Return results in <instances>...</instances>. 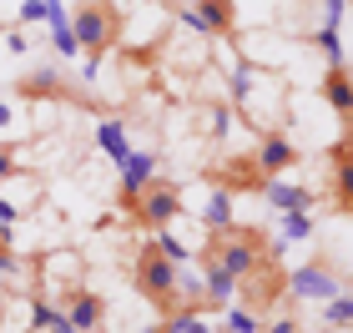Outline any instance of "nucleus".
Wrapping results in <instances>:
<instances>
[{
  "instance_id": "nucleus-1",
  "label": "nucleus",
  "mask_w": 353,
  "mask_h": 333,
  "mask_svg": "<svg viewBox=\"0 0 353 333\" xmlns=\"http://www.w3.org/2000/svg\"><path fill=\"white\" fill-rule=\"evenodd\" d=\"M132 283H137V293L147 298V303L157 313H187L182 308V268H176L162 248H157V237H147V243L137 248V263H132Z\"/></svg>"
},
{
  "instance_id": "nucleus-2",
  "label": "nucleus",
  "mask_w": 353,
  "mask_h": 333,
  "mask_svg": "<svg viewBox=\"0 0 353 333\" xmlns=\"http://www.w3.org/2000/svg\"><path fill=\"white\" fill-rule=\"evenodd\" d=\"M71 30H76V41H81L86 61L96 66L106 51H117V46H121L126 10L117 6V0H76V6H71Z\"/></svg>"
},
{
  "instance_id": "nucleus-3",
  "label": "nucleus",
  "mask_w": 353,
  "mask_h": 333,
  "mask_svg": "<svg viewBox=\"0 0 353 333\" xmlns=\"http://www.w3.org/2000/svg\"><path fill=\"white\" fill-rule=\"evenodd\" d=\"M268 237L263 228H243V222H228V228H217L212 237H207V248H202V263H217L222 273H232L237 283H243L252 268H258L268 258Z\"/></svg>"
},
{
  "instance_id": "nucleus-4",
  "label": "nucleus",
  "mask_w": 353,
  "mask_h": 333,
  "mask_svg": "<svg viewBox=\"0 0 353 333\" xmlns=\"http://www.w3.org/2000/svg\"><path fill=\"white\" fill-rule=\"evenodd\" d=\"M232 101L248 111V121L252 126H263V132H283V76H268L258 66H243L232 76Z\"/></svg>"
},
{
  "instance_id": "nucleus-5",
  "label": "nucleus",
  "mask_w": 353,
  "mask_h": 333,
  "mask_svg": "<svg viewBox=\"0 0 353 333\" xmlns=\"http://www.w3.org/2000/svg\"><path fill=\"white\" fill-rule=\"evenodd\" d=\"M237 298H243V308H252L258 319L268 323V313L288 298V268H283V243H272V252L252 268V273L237 283Z\"/></svg>"
},
{
  "instance_id": "nucleus-6",
  "label": "nucleus",
  "mask_w": 353,
  "mask_h": 333,
  "mask_svg": "<svg viewBox=\"0 0 353 333\" xmlns=\"http://www.w3.org/2000/svg\"><path fill=\"white\" fill-rule=\"evenodd\" d=\"M132 217L141 222V228H152V232H167L176 217H182V187L176 182H147L141 187V197L132 202Z\"/></svg>"
},
{
  "instance_id": "nucleus-7",
  "label": "nucleus",
  "mask_w": 353,
  "mask_h": 333,
  "mask_svg": "<svg viewBox=\"0 0 353 333\" xmlns=\"http://www.w3.org/2000/svg\"><path fill=\"white\" fill-rule=\"evenodd\" d=\"M348 293L343 288V278L333 273V263L328 258H313V263H303L288 273V298H298V303H328V298H339Z\"/></svg>"
},
{
  "instance_id": "nucleus-8",
  "label": "nucleus",
  "mask_w": 353,
  "mask_h": 333,
  "mask_svg": "<svg viewBox=\"0 0 353 333\" xmlns=\"http://www.w3.org/2000/svg\"><path fill=\"white\" fill-rule=\"evenodd\" d=\"M182 26L202 30L212 41L237 36V0H192V10H182Z\"/></svg>"
},
{
  "instance_id": "nucleus-9",
  "label": "nucleus",
  "mask_w": 353,
  "mask_h": 333,
  "mask_svg": "<svg viewBox=\"0 0 353 333\" xmlns=\"http://www.w3.org/2000/svg\"><path fill=\"white\" fill-rule=\"evenodd\" d=\"M207 182L222 187V192H263V167L258 157H228V162H212L207 167Z\"/></svg>"
},
{
  "instance_id": "nucleus-10",
  "label": "nucleus",
  "mask_w": 353,
  "mask_h": 333,
  "mask_svg": "<svg viewBox=\"0 0 353 333\" xmlns=\"http://www.w3.org/2000/svg\"><path fill=\"white\" fill-rule=\"evenodd\" d=\"M328 187H333V208H339L343 217H353V132H343L339 147H333Z\"/></svg>"
},
{
  "instance_id": "nucleus-11",
  "label": "nucleus",
  "mask_w": 353,
  "mask_h": 333,
  "mask_svg": "<svg viewBox=\"0 0 353 333\" xmlns=\"http://www.w3.org/2000/svg\"><path fill=\"white\" fill-rule=\"evenodd\" d=\"M258 167H263V177H278V172H288V167H298L303 162V152H298V141L288 137V132H263V141H258Z\"/></svg>"
},
{
  "instance_id": "nucleus-12",
  "label": "nucleus",
  "mask_w": 353,
  "mask_h": 333,
  "mask_svg": "<svg viewBox=\"0 0 353 333\" xmlns=\"http://www.w3.org/2000/svg\"><path fill=\"white\" fill-rule=\"evenodd\" d=\"M66 323L76 333H96V328L106 323V298L91 293V288H71L66 293Z\"/></svg>"
},
{
  "instance_id": "nucleus-13",
  "label": "nucleus",
  "mask_w": 353,
  "mask_h": 333,
  "mask_svg": "<svg viewBox=\"0 0 353 333\" xmlns=\"http://www.w3.org/2000/svg\"><path fill=\"white\" fill-rule=\"evenodd\" d=\"M323 101L333 106V117L343 121V132H353V71L348 66H328V76H323Z\"/></svg>"
},
{
  "instance_id": "nucleus-14",
  "label": "nucleus",
  "mask_w": 353,
  "mask_h": 333,
  "mask_svg": "<svg viewBox=\"0 0 353 333\" xmlns=\"http://www.w3.org/2000/svg\"><path fill=\"white\" fill-rule=\"evenodd\" d=\"M147 182H157V157L152 152H132L121 162V202H126V212H132V202L141 197Z\"/></svg>"
},
{
  "instance_id": "nucleus-15",
  "label": "nucleus",
  "mask_w": 353,
  "mask_h": 333,
  "mask_svg": "<svg viewBox=\"0 0 353 333\" xmlns=\"http://www.w3.org/2000/svg\"><path fill=\"white\" fill-rule=\"evenodd\" d=\"M258 197H268L278 212H313V192H308V187H293V182H283V177H268Z\"/></svg>"
},
{
  "instance_id": "nucleus-16",
  "label": "nucleus",
  "mask_w": 353,
  "mask_h": 333,
  "mask_svg": "<svg viewBox=\"0 0 353 333\" xmlns=\"http://www.w3.org/2000/svg\"><path fill=\"white\" fill-rule=\"evenodd\" d=\"M15 91H21V97H71L76 86H71L61 71L46 66V71H26L21 81H15Z\"/></svg>"
},
{
  "instance_id": "nucleus-17",
  "label": "nucleus",
  "mask_w": 353,
  "mask_h": 333,
  "mask_svg": "<svg viewBox=\"0 0 353 333\" xmlns=\"http://www.w3.org/2000/svg\"><path fill=\"white\" fill-rule=\"evenodd\" d=\"M202 293H207V308H228L237 303V278L222 273L217 263H202Z\"/></svg>"
},
{
  "instance_id": "nucleus-18",
  "label": "nucleus",
  "mask_w": 353,
  "mask_h": 333,
  "mask_svg": "<svg viewBox=\"0 0 353 333\" xmlns=\"http://www.w3.org/2000/svg\"><path fill=\"white\" fill-rule=\"evenodd\" d=\"M96 147H101L111 162L121 167L126 157H132V141H126V121H121V117H106L101 126H96Z\"/></svg>"
},
{
  "instance_id": "nucleus-19",
  "label": "nucleus",
  "mask_w": 353,
  "mask_h": 333,
  "mask_svg": "<svg viewBox=\"0 0 353 333\" xmlns=\"http://www.w3.org/2000/svg\"><path fill=\"white\" fill-rule=\"evenodd\" d=\"M51 41H56V51L61 56H81V41H76V30H71V21H66V6L61 10H51Z\"/></svg>"
},
{
  "instance_id": "nucleus-20",
  "label": "nucleus",
  "mask_w": 353,
  "mask_h": 333,
  "mask_svg": "<svg viewBox=\"0 0 353 333\" xmlns=\"http://www.w3.org/2000/svg\"><path fill=\"white\" fill-rule=\"evenodd\" d=\"M202 222L207 228H228L232 222V192H222V187H212V197H207V208H202Z\"/></svg>"
},
{
  "instance_id": "nucleus-21",
  "label": "nucleus",
  "mask_w": 353,
  "mask_h": 333,
  "mask_svg": "<svg viewBox=\"0 0 353 333\" xmlns=\"http://www.w3.org/2000/svg\"><path fill=\"white\" fill-rule=\"evenodd\" d=\"M222 328L228 333H263V319L252 308H243V303H228L222 308Z\"/></svg>"
},
{
  "instance_id": "nucleus-22",
  "label": "nucleus",
  "mask_w": 353,
  "mask_h": 333,
  "mask_svg": "<svg viewBox=\"0 0 353 333\" xmlns=\"http://www.w3.org/2000/svg\"><path fill=\"white\" fill-rule=\"evenodd\" d=\"M323 323L328 328H353V293H339L323 303Z\"/></svg>"
},
{
  "instance_id": "nucleus-23",
  "label": "nucleus",
  "mask_w": 353,
  "mask_h": 333,
  "mask_svg": "<svg viewBox=\"0 0 353 333\" xmlns=\"http://www.w3.org/2000/svg\"><path fill=\"white\" fill-rule=\"evenodd\" d=\"M283 237H313V212H283Z\"/></svg>"
},
{
  "instance_id": "nucleus-24",
  "label": "nucleus",
  "mask_w": 353,
  "mask_h": 333,
  "mask_svg": "<svg viewBox=\"0 0 353 333\" xmlns=\"http://www.w3.org/2000/svg\"><path fill=\"white\" fill-rule=\"evenodd\" d=\"M51 10H61V0H21V21H51Z\"/></svg>"
},
{
  "instance_id": "nucleus-25",
  "label": "nucleus",
  "mask_w": 353,
  "mask_h": 333,
  "mask_svg": "<svg viewBox=\"0 0 353 333\" xmlns=\"http://www.w3.org/2000/svg\"><path fill=\"white\" fill-rule=\"evenodd\" d=\"M157 248H162V252H167V258H172L176 268H182V263L192 258V252H187V243H176V237H172V232H157Z\"/></svg>"
},
{
  "instance_id": "nucleus-26",
  "label": "nucleus",
  "mask_w": 353,
  "mask_h": 333,
  "mask_svg": "<svg viewBox=\"0 0 353 333\" xmlns=\"http://www.w3.org/2000/svg\"><path fill=\"white\" fill-rule=\"evenodd\" d=\"M15 172H21V162H15V147H0V182H10Z\"/></svg>"
},
{
  "instance_id": "nucleus-27",
  "label": "nucleus",
  "mask_w": 353,
  "mask_h": 333,
  "mask_svg": "<svg viewBox=\"0 0 353 333\" xmlns=\"http://www.w3.org/2000/svg\"><path fill=\"white\" fill-rule=\"evenodd\" d=\"M0 268L15 273V248H10V232H0Z\"/></svg>"
},
{
  "instance_id": "nucleus-28",
  "label": "nucleus",
  "mask_w": 353,
  "mask_h": 333,
  "mask_svg": "<svg viewBox=\"0 0 353 333\" xmlns=\"http://www.w3.org/2000/svg\"><path fill=\"white\" fill-rule=\"evenodd\" d=\"M15 217H21V208H15V202L10 197H0V228H10V222Z\"/></svg>"
},
{
  "instance_id": "nucleus-29",
  "label": "nucleus",
  "mask_w": 353,
  "mask_h": 333,
  "mask_svg": "<svg viewBox=\"0 0 353 333\" xmlns=\"http://www.w3.org/2000/svg\"><path fill=\"white\" fill-rule=\"evenodd\" d=\"M263 333H298V319H272L263 323Z\"/></svg>"
},
{
  "instance_id": "nucleus-30",
  "label": "nucleus",
  "mask_w": 353,
  "mask_h": 333,
  "mask_svg": "<svg viewBox=\"0 0 353 333\" xmlns=\"http://www.w3.org/2000/svg\"><path fill=\"white\" fill-rule=\"evenodd\" d=\"M15 121V111H10V101H0V126H10Z\"/></svg>"
},
{
  "instance_id": "nucleus-31",
  "label": "nucleus",
  "mask_w": 353,
  "mask_h": 333,
  "mask_svg": "<svg viewBox=\"0 0 353 333\" xmlns=\"http://www.w3.org/2000/svg\"><path fill=\"white\" fill-rule=\"evenodd\" d=\"M147 333H167V328H162V323H157V328H147Z\"/></svg>"
},
{
  "instance_id": "nucleus-32",
  "label": "nucleus",
  "mask_w": 353,
  "mask_h": 333,
  "mask_svg": "<svg viewBox=\"0 0 353 333\" xmlns=\"http://www.w3.org/2000/svg\"><path fill=\"white\" fill-rule=\"evenodd\" d=\"M212 333H228V328H212Z\"/></svg>"
}]
</instances>
